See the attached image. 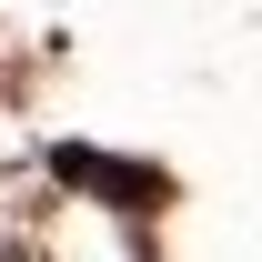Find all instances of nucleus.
I'll list each match as a JSON object with an SVG mask.
<instances>
[{
    "label": "nucleus",
    "instance_id": "f257e3e1",
    "mask_svg": "<svg viewBox=\"0 0 262 262\" xmlns=\"http://www.w3.org/2000/svg\"><path fill=\"white\" fill-rule=\"evenodd\" d=\"M61 182H91V192H121V202H162L151 171H121V162H101V151H61Z\"/></svg>",
    "mask_w": 262,
    "mask_h": 262
},
{
    "label": "nucleus",
    "instance_id": "f03ea898",
    "mask_svg": "<svg viewBox=\"0 0 262 262\" xmlns=\"http://www.w3.org/2000/svg\"><path fill=\"white\" fill-rule=\"evenodd\" d=\"M0 262H31V252H20V242H0Z\"/></svg>",
    "mask_w": 262,
    "mask_h": 262
}]
</instances>
